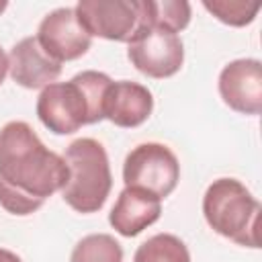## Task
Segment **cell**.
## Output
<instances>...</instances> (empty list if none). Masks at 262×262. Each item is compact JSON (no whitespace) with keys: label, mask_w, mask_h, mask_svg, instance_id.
<instances>
[{"label":"cell","mask_w":262,"mask_h":262,"mask_svg":"<svg viewBox=\"0 0 262 262\" xmlns=\"http://www.w3.org/2000/svg\"><path fill=\"white\" fill-rule=\"evenodd\" d=\"M127 45V57L131 66L156 80L174 76L184 63V45L178 33L147 25L143 23V16L141 27Z\"/></svg>","instance_id":"cell-6"},{"label":"cell","mask_w":262,"mask_h":262,"mask_svg":"<svg viewBox=\"0 0 262 262\" xmlns=\"http://www.w3.org/2000/svg\"><path fill=\"white\" fill-rule=\"evenodd\" d=\"M154 111V96L151 92L137 82L119 80L113 82L104 96V119L113 125L123 129L139 127L149 119Z\"/></svg>","instance_id":"cell-11"},{"label":"cell","mask_w":262,"mask_h":262,"mask_svg":"<svg viewBox=\"0 0 262 262\" xmlns=\"http://www.w3.org/2000/svg\"><path fill=\"white\" fill-rule=\"evenodd\" d=\"M6 74H8V55H6L4 49L0 47V84L4 82Z\"/></svg>","instance_id":"cell-17"},{"label":"cell","mask_w":262,"mask_h":262,"mask_svg":"<svg viewBox=\"0 0 262 262\" xmlns=\"http://www.w3.org/2000/svg\"><path fill=\"white\" fill-rule=\"evenodd\" d=\"M0 262H23L14 252H10V250H4V248H0Z\"/></svg>","instance_id":"cell-18"},{"label":"cell","mask_w":262,"mask_h":262,"mask_svg":"<svg viewBox=\"0 0 262 262\" xmlns=\"http://www.w3.org/2000/svg\"><path fill=\"white\" fill-rule=\"evenodd\" d=\"M35 37L39 45L59 63L82 57L92 45V37L78 23L76 10L68 6L45 14Z\"/></svg>","instance_id":"cell-8"},{"label":"cell","mask_w":262,"mask_h":262,"mask_svg":"<svg viewBox=\"0 0 262 262\" xmlns=\"http://www.w3.org/2000/svg\"><path fill=\"white\" fill-rule=\"evenodd\" d=\"M76 16L90 37L129 43L141 27V0H80Z\"/></svg>","instance_id":"cell-7"},{"label":"cell","mask_w":262,"mask_h":262,"mask_svg":"<svg viewBox=\"0 0 262 262\" xmlns=\"http://www.w3.org/2000/svg\"><path fill=\"white\" fill-rule=\"evenodd\" d=\"M61 158L68 166V182L61 188L63 201L82 215L102 209L113 188L108 156L102 143L80 137L66 147Z\"/></svg>","instance_id":"cell-3"},{"label":"cell","mask_w":262,"mask_h":262,"mask_svg":"<svg viewBox=\"0 0 262 262\" xmlns=\"http://www.w3.org/2000/svg\"><path fill=\"white\" fill-rule=\"evenodd\" d=\"M203 215L215 233L244 248H258L260 203L239 180H213L203 196Z\"/></svg>","instance_id":"cell-4"},{"label":"cell","mask_w":262,"mask_h":262,"mask_svg":"<svg viewBox=\"0 0 262 262\" xmlns=\"http://www.w3.org/2000/svg\"><path fill=\"white\" fill-rule=\"evenodd\" d=\"M10 78L29 90L45 88L53 84L61 74V63L55 61L37 41V37H25L10 49L8 55Z\"/></svg>","instance_id":"cell-10"},{"label":"cell","mask_w":262,"mask_h":262,"mask_svg":"<svg viewBox=\"0 0 262 262\" xmlns=\"http://www.w3.org/2000/svg\"><path fill=\"white\" fill-rule=\"evenodd\" d=\"M68 182L63 158L43 145L25 121L0 129V205L18 217L31 215Z\"/></svg>","instance_id":"cell-1"},{"label":"cell","mask_w":262,"mask_h":262,"mask_svg":"<svg viewBox=\"0 0 262 262\" xmlns=\"http://www.w3.org/2000/svg\"><path fill=\"white\" fill-rule=\"evenodd\" d=\"M162 215V201L141 188L125 186L115 207L108 213V223L113 229L125 237H135L149 225H154Z\"/></svg>","instance_id":"cell-12"},{"label":"cell","mask_w":262,"mask_h":262,"mask_svg":"<svg viewBox=\"0 0 262 262\" xmlns=\"http://www.w3.org/2000/svg\"><path fill=\"white\" fill-rule=\"evenodd\" d=\"M113 80L96 70H84L68 82L45 86L37 98L39 121L55 135H70L104 119V96Z\"/></svg>","instance_id":"cell-2"},{"label":"cell","mask_w":262,"mask_h":262,"mask_svg":"<svg viewBox=\"0 0 262 262\" xmlns=\"http://www.w3.org/2000/svg\"><path fill=\"white\" fill-rule=\"evenodd\" d=\"M207 12L229 27H246L260 12V2L246 0H203Z\"/></svg>","instance_id":"cell-16"},{"label":"cell","mask_w":262,"mask_h":262,"mask_svg":"<svg viewBox=\"0 0 262 262\" xmlns=\"http://www.w3.org/2000/svg\"><path fill=\"white\" fill-rule=\"evenodd\" d=\"M180 180V164L174 151L156 141L133 147L123 162V182L131 188H141L160 201L166 199Z\"/></svg>","instance_id":"cell-5"},{"label":"cell","mask_w":262,"mask_h":262,"mask_svg":"<svg viewBox=\"0 0 262 262\" xmlns=\"http://www.w3.org/2000/svg\"><path fill=\"white\" fill-rule=\"evenodd\" d=\"M133 262H190V252L178 235L156 233L135 250Z\"/></svg>","instance_id":"cell-13"},{"label":"cell","mask_w":262,"mask_h":262,"mask_svg":"<svg viewBox=\"0 0 262 262\" xmlns=\"http://www.w3.org/2000/svg\"><path fill=\"white\" fill-rule=\"evenodd\" d=\"M6 6H8V2H6V0H0V14L6 10Z\"/></svg>","instance_id":"cell-19"},{"label":"cell","mask_w":262,"mask_h":262,"mask_svg":"<svg viewBox=\"0 0 262 262\" xmlns=\"http://www.w3.org/2000/svg\"><path fill=\"white\" fill-rule=\"evenodd\" d=\"M70 262H123V248L108 233H90L74 246Z\"/></svg>","instance_id":"cell-15"},{"label":"cell","mask_w":262,"mask_h":262,"mask_svg":"<svg viewBox=\"0 0 262 262\" xmlns=\"http://www.w3.org/2000/svg\"><path fill=\"white\" fill-rule=\"evenodd\" d=\"M143 23L180 33L190 23V4L184 0H141Z\"/></svg>","instance_id":"cell-14"},{"label":"cell","mask_w":262,"mask_h":262,"mask_svg":"<svg viewBox=\"0 0 262 262\" xmlns=\"http://www.w3.org/2000/svg\"><path fill=\"white\" fill-rule=\"evenodd\" d=\"M219 94L223 102L242 115L262 111V63L254 57L233 59L219 74Z\"/></svg>","instance_id":"cell-9"}]
</instances>
